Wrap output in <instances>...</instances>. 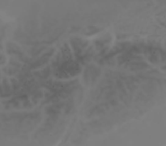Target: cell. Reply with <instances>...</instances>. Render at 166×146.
<instances>
[{
	"label": "cell",
	"mask_w": 166,
	"mask_h": 146,
	"mask_svg": "<svg viewBox=\"0 0 166 146\" xmlns=\"http://www.w3.org/2000/svg\"><path fill=\"white\" fill-rule=\"evenodd\" d=\"M117 86L119 89H120L121 91L122 92H126V90L124 88V86H123V83L120 82V81H117Z\"/></svg>",
	"instance_id": "obj_20"
},
{
	"label": "cell",
	"mask_w": 166,
	"mask_h": 146,
	"mask_svg": "<svg viewBox=\"0 0 166 146\" xmlns=\"http://www.w3.org/2000/svg\"><path fill=\"white\" fill-rule=\"evenodd\" d=\"M59 70H62L69 76H75L81 71V68L78 63L74 61H65L60 64Z\"/></svg>",
	"instance_id": "obj_1"
},
{
	"label": "cell",
	"mask_w": 166,
	"mask_h": 146,
	"mask_svg": "<svg viewBox=\"0 0 166 146\" xmlns=\"http://www.w3.org/2000/svg\"><path fill=\"white\" fill-rule=\"evenodd\" d=\"M127 86L128 89H129V90H131V91H133V90H135L137 88L136 86V85L134 84L133 82H131V81L127 82Z\"/></svg>",
	"instance_id": "obj_15"
},
{
	"label": "cell",
	"mask_w": 166,
	"mask_h": 146,
	"mask_svg": "<svg viewBox=\"0 0 166 146\" xmlns=\"http://www.w3.org/2000/svg\"><path fill=\"white\" fill-rule=\"evenodd\" d=\"M100 74V70L93 66H89L86 68L84 74V79L85 82L88 83L90 80L91 82H94L97 77Z\"/></svg>",
	"instance_id": "obj_3"
},
{
	"label": "cell",
	"mask_w": 166,
	"mask_h": 146,
	"mask_svg": "<svg viewBox=\"0 0 166 146\" xmlns=\"http://www.w3.org/2000/svg\"><path fill=\"white\" fill-rule=\"evenodd\" d=\"M46 113L50 115H56L61 113V109H57L55 107L51 105V106L47 107L46 109Z\"/></svg>",
	"instance_id": "obj_12"
},
{
	"label": "cell",
	"mask_w": 166,
	"mask_h": 146,
	"mask_svg": "<svg viewBox=\"0 0 166 146\" xmlns=\"http://www.w3.org/2000/svg\"><path fill=\"white\" fill-rule=\"evenodd\" d=\"M130 69L133 71L142 70L149 68L148 64L143 61H135L130 64Z\"/></svg>",
	"instance_id": "obj_6"
},
{
	"label": "cell",
	"mask_w": 166,
	"mask_h": 146,
	"mask_svg": "<svg viewBox=\"0 0 166 146\" xmlns=\"http://www.w3.org/2000/svg\"><path fill=\"white\" fill-rule=\"evenodd\" d=\"M49 59V58L42 56L40 59L34 61V63H31V65H30V68H37L40 67L47 63Z\"/></svg>",
	"instance_id": "obj_10"
},
{
	"label": "cell",
	"mask_w": 166,
	"mask_h": 146,
	"mask_svg": "<svg viewBox=\"0 0 166 146\" xmlns=\"http://www.w3.org/2000/svg\"><path fill=\"white\" fill-rule=\"evenodd\" d=\"M46 49V47H41L40 48L36 49L35 50H34V51H32V55L34 56H36L37 55L39 54L41 52L43 51L45 49Z\"/></svg>",
	"instance_id": "obj_16"
},
{
	"label": "cell",
	"mask_w": 166,
	"mask_h": 146,
	"mask_svg": "<svg viewBox=\"0 0 166 146\" xmlns=\"http://www.w3.org/2000/svg\"><path fill=\"white\" fill-rule=\"evenodd\" d=\"M62 58L65 61H71L72 54L71 50L67 43H65L61 48Z\"/></svg>",
	"instance_id": "obj_7"
},
{
	"label": "cell",
	"mask_w": 166,
	"mask_h": 146,
	"mask_svg": "<svg viewBox=\"0 0 166 146\" xmlns=\"http://www.w3.org/2000/svg\"><path fill=\"white\" fill-rule=\"evenodd\" d=\"M54 52H55V49H50L49 51H47V52H46L45 54H43L42 56L49 58V57L54 53Z\"/></svg>",
	"instance_id": "obj_18"
},
{
	"label": "cell",
	"mask_w": 166,
	"mask_h": 146,
	"mask_svg": "<svg viewBox=\"0 0 166 146\" xmlns=\"http://www.w3.org/2000/svg\"><path fill=\"white\" fill-rule=\"evenodd\" d=\"M93 54V50L91 47L87 49L86 52L83 55L80 54L76 57L77 60L82 64H85L91 60Z\"/></svg>",
	"instance_id": "obj_4"
},
{
	"label": "cell",
	"mask_w": 166,
	"mask_h": 146,
	"mask_svg": "<svg viewBox=\"0 0 166 146\" xmlns=\"http://www.w3.org/2000/svg\"><path fill=\"white\" fill-rule=\"evenodd\" d=\"M50 71H51V70H50L49 67H47L46 68L44 69L43 70H41L40 71H36L34 73L36 76L40 77L41 78L46 79L49 76Z\"/></svg>",
	"instance_id": "obj_11"
},
{
	"label": "cell",
	"mask_w": 166,
	"mask_h": 146,
	"mask_svg": "<svg viewBox=\"0 0 166 146\" xmlns=\"http://www.w3.org/2000/svg\"><path fill=\"white\" fill-rule=\"evenodd\" d=\"M42 95H43V92H42V91L36 92L34 94L33 99H34V100H37L38 99H40V98H41V97H42Z\"/></svg>",
	"instance_id": "obj_19"
},
{
	"label": "cell",
	"mask_w": 166,
	"mask_h": 146,
	"mask_svg": "<svg viewBox=\"0 0 166 146\" xmlns=\"http://www.w3.org/2000/svg\"><path fill=\"white\" fill-rule=\"evenodd\" d=\"M130 46H131V43L127 42L117 43L116 46L114 47V48L112 49L110 52H114L117 54L118 53L126 50Z\"/></svg>",
	"instance_id": "obj_5"
},
{
	"label": "cell",
	"mask_w": 166,
	"mask_h": 146,
	"mask_svg": "<svg viewBox=\"0 0 166 146\" xmlns=\"http://www.w3.org/2000/svg\"><path fill=\"white\" fill-rule=\"evenodd\" d=\"M88 30H89V31L86 33L87 36H91V35H92L94 34L97 33L102 30L100 28H96L95 27H90L88 28Z\"/></svg>",
	"instance_id": "obj_13"
},
{
	"label": "cell",
	"mask_w": 166,
	"mask_h": 146,
	"mask_svg": "<svg viewBox=\"0 0 166 146\" xmlns=\"http://www.w3.org/2000/svg\"><path fill=\"white\" fill-rule=\"evenodd\" d=\"M70 43L74 49L76 57L81 54L82 50L88 45V42L79 37H74L70 40Z\"/></svg>",
	"instance_id": "obj_2"
},
{
	"label": "cell",
	"mask_w": 166,
	"mask_h": 146,
	"mask_svg": "<svg viewBox=\"0 0 166 146\" xmlns=\"http://www.w3.org/2000/svg\"><path fill=\"white\" fill-rule=\"evenodd\" d=\"M7 52L9 54H17L21 55L22 52L19 47V46L16 45L14 43H9L7 44Z\"/></svg>",
	"instance_id": "obj_8"
},
{
	"label": "cell",
	"mask_w": 166,
	"mask_h": 146,
	"mask_svg": "<svg viewBox=\"0 0 166 146\" xmlns=\"http://www.w3.org/2000/svg\"><path fill=\"white\" fill-rule=\"evenodd\" d=\"M111 40V37L110 36H105L104 38H100L95 41V44L97 49H103L105 48V44L106 43L110 42Z\"/></svg>",
	"instance_id": "obj_9"
},
{
	"label": "cell",
	"mask_w": 166,
	"mask_h": 146,
	"mask_svg": "<svg viewBox=\"0 0 166 146\" xmlns=\"http://www.w3.org/2000/svg\"><path fill=\"white\" fill-rule=\"evenodd\" d=\"M4 71L7 74H13L16 73L17 71V70L16 69H12V68H5Z\"/></svg>",
	"instance_id": "obj_17"
},
{
	"label": "cell",
	"mask_w": 166,
	"mask_h": 146,
	"mask_svg": "<svg viewBox=\"0 0 166 146\" xmlns=\"http://www.w3.org/2000/svg\"><path fill=\"white\" fill-rule=\"evenodd\" d=\"M12 81V84H13V89L16 90L19 88V85L17 83V82L16 80L15 79H13L11 80Z\"/></svg>",
	"instance_id": "obj_21"
},
{
	"label": "cell",
	"mask_w": 166,
	"mask_h": 146,
	"mask_svg": "<svg viewBox=\"0 0 166 146\" xmlns=\"http://www.w3.org/2000/svg\"><path fill=\"white\" fill-rule=\"evenodd\" d=\"M148 59L152 63H157L158 61V59L157 54H152L148 55Z\"/></svg>",
	"instance_id": "obj_14"
}]
</instances>
